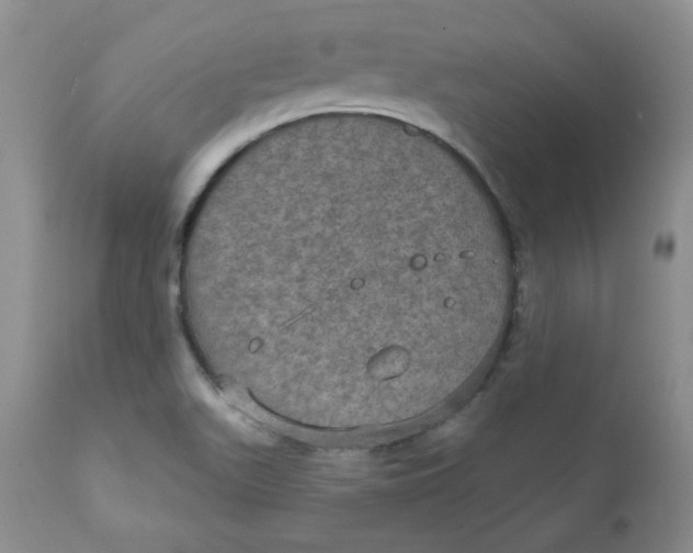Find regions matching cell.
<instances>
[{
  "instance_id": "1",
  "label": "cell",
  "mask_w": 693,
  "mask_h": 553,
  "mask_svg": "<svg viewBox=\"0 0 693 553\" xmlns=\"http://www.w3.org/2000/svg\"><path fill=\"white\" fill-rule=\"evenodd\" d=\"M180 285L225 385L305 426L377 428L479 379L515 262L463 154L407 121L334 110L275 126L223 166L189 221Z\"/></svg>"
}]
</instances>
